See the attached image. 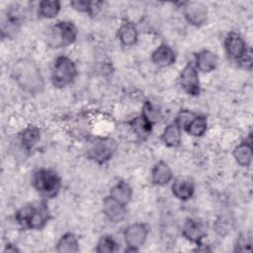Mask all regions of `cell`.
Returning a JSON list of instances; mask_svg holds the SVG:
<instances>
[{
  "mask_svg": "<svg viewBox=\"0 0 253 253\" xmlns=\"http://www.w3.org/2000/svg\"><path fill=\"white\" fill-rule=\"evenodd\" d=\"M12 75L18 85L28 93H39L44 87L41 70L32 60L21 59L15 62Z\"/></svg>",
  "mask_w": 253,
  "mask_h": 253,
  "instance_id": "6da1fadb",
  "label": "cell"
},
{
  "mask_svg": "<svg viewBox=\"0 0 253 253\" xmlns=\"http://www.w3.org/2000/svg\"><path fill=\"white\" fill-rule=\"evenodd\" d=\"M49 218L50 212L45 202L25 205L15 213L16 221L28 229H42L48 222Z\"/></svg>",
  "mask_w": 253,
  "mask_h": 253,
  "instance_id": "7a4b0ae2",
  "label": "cell"
},
{
  "mask_svg": "<svg viewBox=\"0 0 253 253\" xmlns=\"http://www.w3.org/2000/svg\"><path fill=\"white\" fill-rule=\"evenodd\" d=\"M223 44L225 52L231 60L236 61L245 68L251 69L252 51L239 34L235 32L228 33L224 39Z\"/></svg>",
  "mask_w": 253,
  "mask_h": 253,
  "instance_id": "3957f363",
  "label": "cell"
},
{
  "mask_svg": "<svg viewBox=\"0 0 253 253\" xmlns=\"http://www.w3.org/2000/svg\"><path fill=\"white\" fill-rule=\"evenodd\" d=\"M32 185L43 198H54L60 190L61 180L55 171L41 168L33 174Z\"/></svg>",
  "mask_w": 253,
  "mask_h": 253,
  "instance_id": "277c9868",
  "label": "cell"
},
{
  "mask_svg": "<svg viewBox=\"0 0 253 253\" xmlns=\"http://www.w3.org/2000/svg\"><path fill=\"white\" fill-rule=\"evenodd\" d=\"M77 74L75 62L66 55H59L52 64L50 81L54 87L63 88L70 85L77 77Z\"/></svg>",
  "mask_w": 253,
  "mask_h": 253,
  "instance_id": "5b68a950",
  "label": "cell"
},
{
  "mask_svg": "<svg viewBox=\"0 0 253 253\" xmlns=\"http://www.w3.org/2000/svg\"><path fill=\"white\" fill-rule=\"evenodd\" d=\"M77 28L70 21H59L53 25L47 36L48 44L53 48L71 45L77 39Z\"/></svg>",
  "mask_w": 253,
  "mask_h": 253,
  "instance_id": "8992f818",
  "label": "cell"
},
{
  "mask_svg": "<svg viewBox=\"0 0 253 253\" xmlns=\"http://www.w3.org/2000/svg\"><path fill=\"white\" fill-rule=\"evenodd\" d=\"M117 149V143L109 137H97L92 142L87 150V157L97 164L108 162L114 155Z\"/></svg>",
  "mask_w": 253,
  "mask_h": 253,
  "instance_id": "52a82bcc",
  "label": "cell"
},
{
  "mask_svg": "<svg viewBox=\"0 0 253 253\" xmlns=\"http://www.w3.org/2000/svg\"><path fill=\"white\" fill-rule=\"evenodd\" d=\"M148 235V227L145 223L135 222L126 226L124 230V239L126 244V252H135L145 243Z\"/></svg>",
  "mask_w": 253,
  "mask_h": 253,
  "instance_id": "ba28073f",
  "label": "cell"
},
{
  "mask_svg": "<svg viewBox=\"0 0 253 253\" xmlns=\"http://www.w3.org/2000/svg\"><path fill=\"white\" fill-rule=\"evenodd\" d=\"M179 83L181 88L190 96L197 97L201 93L199 71L195 64L188 63L180 72Z\"/></svg>",
  "mask_w": 253,
  "mask_h": 253,
  "instance_id": "9c48e42d",
  "label": "cell"
},
{
  "mask_svg": "<svg viewBox=\"0 0 253 253\" xmlns=\"http://www.w3.org/2000/svg\"><path fill=\"white\" fill-rule=\"evenodd\" d=\"M183 13L186 21L194 27L203 26L208 19V8L200 1L183 3Z\"/></svg>",
  "mask_w": 253,
  "mask_h": 253,
  "instance_id": "30bf717a",
  "label": "cell"
},
{
  "mask_svg": "<svg viewBox=\"0 0 253 253\" xmlns=\"http://www.w3.org/2000/svg\"><path fill=\"white\" fill-rule=\"evenodd\" d=\"M182 235L190 242L200 245L206 237V229L201 220L188 217L182 226Z\"/></svg>",
  "mask_w": 253,
  "mask_h": 253,
  "instance_id": "8fae6325",
  "label": "cell"
},
{
  "mask_svg": "<svg viewBox=\"0 0 253 253\" xmlns=\"http://www.w3.org/2000/svg\"><path fill=\"white\" fill-rule=\"evenodd\" d=\"M103 212L110 221L117 223L125 219L126 208V205H123L111 196H107L103 200Z\"/></svg>",
  "mask_w": 253,
  "mask_h": 253,
  "instance_id": "7c38bea8",
  "label": "cell"
},
{
  "mask_svg": "<svg viewBox=\"0 0 253 253\" xmlns=\"http://www.w3.org/2000/svg\"><path fill=\"white\" fill-rule=\"evenodd\" d=\"M194 64L198 71L210 73L216 68L218 64V56L211 50L203 49L196 53Z\"/></svg>",
  "mask_w": 253,
  "mask_h": 253,
  "instance_id": "4fadbf2b",
  "label": "cell"
},
{
  "mask_svg": "<svg viewBox=\"0 0 253 253\" xmlns=\"http://www.w3.org/2000/svg\"><path fill=\"white\" fill-rule=\"evenodd\" d=\"M151 61L158 67H168L176 61V53L171 46L162 43L152 51Z\"/></svg>",
  "mask_w": 253,
  "mask_h": 253,
  "instance_id": "5bb4252c",
  "label": "cell"
},
{
  "mask_svg": "<svg viewBox=\"0 0 253 253\" xmlns=\"http://www.w3.org/2000/svg\"><path fill=\"white\" fill-rule=\"evenodd\" d=\"M151 182L156 186H165L173 179V172L170 166L160 160L156 162L150 171Z\"/></svg>",
  "mask_w": 253,
  "mask_h": 253,
  "instance_id": "9a60e30c",
  "label": "cell"
},
{
  "mask_svg": "<svg viewBox=\"0 0 253 253\" xmlns=\"http://www.w3.org/2000/svg\"><path fill=\"white\" fill-rule=\"evenodd\" d=\"M232 155L237 164L242 167H249L252 162V140L251 135L236 145L232 151Z\"/></svg>",
  "mask_w": 253,
  "mask_h": 253,
  "instance_id": "2e32d148",
  "label": "cell"
},
{
  "mask_svg": "<svg viewBox=\"0 0 253 253\" xmlns=\"http://www.w3.org/2000/svg\"><path fill=\"white\" fill-rule=\"evenodd\" d=\"M161 140L167 147H179L182 142V127L175 121L168 124L161 133Z\"/></svg>",
  "mask_w": 253,
  "mask_h": 253,
  "instance_id": "e0dca14e",
  "label": "cell"
},
{
  "mask_svg": "<svg viewBox=\"0 0 253 253\" xmlns=\"http://www.w3.org/2000/svg\"><path fill=\"white\" fill-rule=\"evenodd\" d=\"M172 195L179 201L185 202L190 200L195 193V186L192 181L188 179H176L171 186Z\"/></svg>",
  "mask_w": 253,
  "mask_h": 253,
  "instance_id": "ac0fdd59",
  "label": "cell"
},
{
  "mask_svg": "<svg viewBox=\"0 0 253 253\" xmlns=\"http://www.w3.org/2000/svg\"><path fill=\"white\" fill-rule=\"evenodd\" d=\"M128 125H129L132 132L135 134V136L139 140H145L151 133L152 126H153V123L150 122L142 114L138 117L131 119L128 122Z\"/></svg>",
  "mask_w": 253,
  "mask_h": 253,
  "instance_id": "d6986e66",
  "label": "cell"
},
{
  "mask_svg": "<svg viewBox=\"0 0 253 253\" xmlns=\"http://www.w3.org/2000/svg\"><path fill=\"white\" fill-rule=\"evenodd\" d=\"M118 39L124 46L133 45L138 39V32L135 25L129 21H125L118 29Z\"/></svg>",
  "mask_w": 253,
  "mask_h": 253,
  "instance_id": "ffe728a7",
  "label": "cell"
},
{
  "mask_svg": "<svg viewBox=\"0 0 253 253\" xmlns=\"http://www.w3.org/2000/svg\"><path fill=\"white\" fill-rule=\"evenodd\" d=\"M41 138V130L36 126H29L19 133V140L24 150L30 151Z\"/></svg>",
  "mask_w": 253,
  "mask_h": 253,
  "instance_id": "44dd1931",
  "label": "cell"
},
{
  "mask_svg": "<svg viewBox=\"0 0 253 253\" xmlns=\"http://www.w3.org/2000/svg\"><path fill=\"white\" fill-rule=\"evenodd\" d=\"M109 196L126 206L132 198V189L128 183L125 181H119L111 187Z\"/></svg>",
  "mask_w": 253,
  "mask_h": 253,
  "instance_id": "7402d4cb",
  "label": "cell"
},
{
  "mask_svg": "<svg viewBox=\"0 0 253 253\" xmlns=\"http://www.w3.org/2000/svg\"><path fill=\"white\" fill-rule=\"evenodd\" d=\"M185 131L194 137L203 136L208 128V121L205 116L194 115V117L183 126Z\"/></svg>",
  "mask_w": 253,
  "mask_h": 253,
  "instance_id": "603a6c76",
  "label": "cell"
},
{
  "mask_svg": "<svg viewBox=\"0 0 253 253\" xmlns=\"http://www.w3.org/2000/svg\"><path fill=\"white\" fill-rule=\"evenodd\" d=\"M58 253H76L79 251V240L72 232L64 233L56 243Z\"/></svg>",
  "mask_w": 253,
  "mask_h": 253,
  "instance_id": "cb8c5ba5",
  "label": "cell"
},
{
  "mask_svg": "<svg viewBox=\"0 0 253 253\" xmlns=\"http://www.w3.org/2000/svg\"><path fill=\"white\" fill-rule=\"evenodd\" d=\"M61 9V3L58 0H42L38 6V15L42 19L55 18Z\"/></svg>",
  "mask_w": 253,
  "mask_h": 253,
  "instance_id": "d4e9b609",
  "label": "cell"
},
{
  "mask_svg": "<svg viewBox=\"0 0 253 253\" xmlns=\"http://www.w3.org/2000/svg\"><path fill=\"white\" fill-rule=\"evenodd\" d=\"M102 2H93V1H86V0H74L70 2V6L81 13H86L90 16L96 14V10L101 8Z\"/></svg>",
  "mask_w": 253,
  "mask_h": 253,
  "instance_id": "484cf974",
  "label": "cell"
},
{
  "mask_svg": "<svg viewBox=\"0 0 253 253\" xmlns=\"http://www.w3.org/2000/svg\"><path fill=\"white\" fill-rule=\"evenodd\" d=\"M119 249L118 242L111 235L102 236L97 242L95 251L98 253H112Z\"/></svg>",
  "mask_w": 253,
  "mask_h": 253,
  "instance_id": "4316f807",
  "label": "cell"
},
{
  "mask_svg": "<svg viewBox=\"0 0 253 253\" xmlns=\"http://www.w3.org/2000/svg\"><path fill=\"white\" fill-rule=\"evenodd\" d=\"M252 248V238L249 234H241L235 243V252H250Z\"/></svg>",
  "mask_w": 253,
  "mask_h": 253,
  "instance_id": "83f0119b",
  "label": "cell"
},
{
  "mask_svg": "<svg viewBox=\"0 0 253 253\" xmlns=\"http://www.w3.org/2000/svg\"><path fill=\"white\" fill-rule=\"evenodd\" d=\"M20 250L16 247V245H13V244H7L6 246H5V248H4V252H13V253H15V252H19Z\"/></svg>",
  "mask_w": 253,
  "mask_h": 253,
  "instance_id": "f1b7e54d",
  "label": "cell"
}]
</instances>
